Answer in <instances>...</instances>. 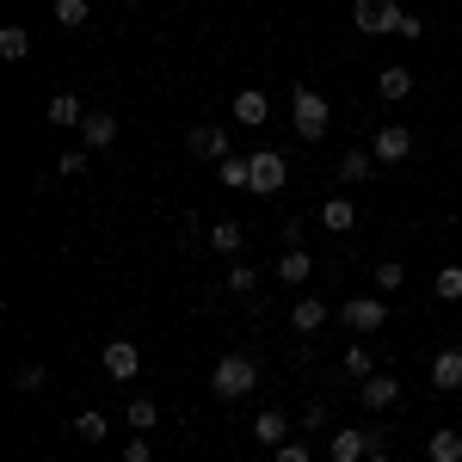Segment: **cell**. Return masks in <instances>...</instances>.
Instances as JSON below:
<instances>
[{
    "label": "cell",
    "instance_id": "obj_13",
    "mask_svg": "<svg viewBox=\"0 0 462 462\" xmlns=\"http://www.w3.org/2000/svg\"><path fill=\"white\" fill-rule=\"evenodd\" d=\"M431 389H444V394H457V389H462V352H457V346L431 357Z\"/></svg>",
    "mask_w": 462,
    "mask_h": 462
},
{
    "label": "cell",
    "instance_id": "obj_1",
    "mask_svg": "<svg viewBox=\"0 0 462 462\" xmlns=\"http://www.w3.org/2000/svg\"><path fill=\"white\" fill-rule=\"evenodd\" d=\"M259 389V364H253L247 352H222L210 370V394L216 401H241V394Z\"/></svg>",
    "mask_w": 462,
    "mask_h": 462
},
{
    "label": "cell",
    "instance_id": "obj_35",
    "mask_svg": "<svg viewBox=\"0 0 462 462\" xmlns=\"http://www.w3.org/2000/svg\"><path fill=\"white\" fill-rule=\"evenodd\" d=\"M272 462H315V457H309V444H278Z\"/></svg>",
    "mask_w": 462,
    "mask_h": 462
},
{
    "label": "cell",
    "instance_id": "obj_20",
    "mask_svg": "<svg viewBox=\"0 0 462 462\" xmlns=\"http://www.w3.org/2000/svg\"><path fill=\"white\" fill-rule=\"evenodd\" d=\"M204 241H210V253L235 259V253H241V241H247V228H241V222H216V228L204 235Z\"/></svg>",
    "mask_w": 462,
    "mask_h": 462
},
{
    "label": "cell",
    "instance_id": "obj_21",
    "mask_svg": "<svg viewBox=\"0 0 462 462\" xmlns=\"http://www.w3.org/2000/svg\"><path fill=\"white\" fill-rule=\"evenodd\" d=\"M376 93H383V106H401V99L413 93V74L407 69H383L376 74Z\"/></svg>",
    "mask_w": 462,
    "mask_h": 462
},
{
    "label": "cell",
    "instance_id": "obj_3",
    "mask_svg": "<svg viewBox=\"0 0 462 462\" xmlns=\"http://www.w3.org/2000/svg\"><path fill=\"white\" fill-rule=\"evenodd\" d=\"M352 25L364 37H394V25H401V6L394 0H352Z\"/></svg>",
    "mask_w": 462,
    "mask_h": 462
},
{
    "label": "cell",
    "instance_id": "obj_17",
    "mask_svg": "<svg viewBox=\"0 0 462 462\" xmlns=\"http://www.w3.org/2000/svg\"><path fill=\"white\" fill-rule=\"evenodd\" d=\"M80 136H87V148H111L117 143V117H111V111H87Z\"/></svg>",
    "mask_w": 462,
    "mask_h": 462
},
{
    "label": "cell",
    "instance_id": "obj_31",
    "mask_svg": "<svg viewBox=\"0 0 462 462\" xmlns=\"http://www.w3.org/2000/svg\"><path fill=\"white\" fill-rule=\"evenodd\" d=\"M346 364V376H376V364H370V346H352V352L339 357Z\"/></svg>",
    "mask_w": 462,
    "mask_h": 462
},
{
    "label": "cell",
    "instance_id": "obj_4",
    "mask_svg": "<svg viewBox=\"0 0 462 462\" xmlns=\"http://www.w3.org/2000/svg\"><path fill=\"white\" fill-rule=\"evenodd\" d=\"M111 383H136V370H143V352H136V339H111L106 352H99Z\"/></svg>",
    "mask_w": 462,
    "mask_h": 462
},
{
    "label": "cell",
    "instance_id": "obj_33",
    "mask_svg": "<svg viewBox=\"0 0 462 462\" xmlns=\"http://www.w3.org/2000/svg\"><path fill=\"white\" fill-rule=\"evenodd\" d=\"M253 284H259V278H253V265H235V272H228V290H235V296H247Z\"/></svg>",
    "mask_w": 462,
    "mask_h": 462
},
{
    "label": "cell",
    "instance_id": "obj_15",
    "mask_svg": "<svg viewBox=\"0 0 462 462\" xmlns=\"http://www.w3.org/2000/svg\"><path fill=\"white\" fill-rule=\"evenodd\" d=\"M43 117H50L56 130H80V124H87V111H80V99H74V93H56V99L43 106Z\"/></svg>",
    "mask_w": 462,
    "mask_h": 462
},
{
    "label": "cell",
    "instance_id": "obj_11",
    "mask_svg": "<svg viewBox=\"0 0 462 462\" xmlns=\"http://www.w3.org/2000/svg\"><path fill=\"white\" fill-rule=\"evenodd\" d=\"M265 117H272V99H265L259 87H241V93H235V124H247V130H259Z\"/></svg>",
    "mask_w": 462,
    "mask_h": 462
},
{
    "label": "cell",
    "instance_id": "obj_6",
    "mask_svg": "<svg viewBox=\"0 0 462 462\" xmlns=\"http://www.w3.org/2000/svg\"><path fill=\"white\" fill-rule=\"evenodd\" d=\"M383 320H389V302L383 296H352L346 302V327L352 333H383Z\"/></svg>",
    "mask_w": 462,
    "mask_h": 462
},
{
    "label": "cell",
    "instance_id": "obj_22",
    "mask_svg": "<svg viewBox=\"0 0 462 462\" xmlns=\"http://www.w3.org/2000/svg\"><path fill=\"white\" fill-rule=\"evenodd\" d=\"M426 462H462V431H431L426 438Z\"/></svg>",
    "mask_w": 462,
    "mask_h": 462
},
{
    "label": "cell",
    "instance_id": "obj_14",
    "mask_svg": "<svg viewBox=\"0 0 462 462\" xmlns=\"http://www.w3.org/2000/svg\"><path fill=\"white\" fill-rule=\"evenodd\" d=\"M309 278H315V259H309L302 247L278 253V284H309Z\"/></svg>",
    "mask_w": 462,
    "mask_h": 462
},
{
    "label": "cell",
    "instance_id": "obj_8",
    "mask_svg": "<svg viewBox=\"0 0 462 462\" xmlns=\"http://www.w3.org/2000/svg\"><path fill=\"white\" fill-rule=\"evenodd\" d=\"M185 148L198 154V161H228L235 148H228V130H216V124H198L191 136H185Z\"/></svg>",
    "mask_w": 462,
    "mask_h": 462
},
{
    "label": "cell",
    "instance_id": "obj_9",
    "mask_svg": "<svg viewBox=\"0 0 462 462\" xmlns=\"http://www.w3.org/2000/svg\"><path fill=\"white\" fill-rule=\"evenodd\" d=\"M370 450H376V438L357 426H339L333 431V462H370Z\"/></svg>",
    "mask_w": 462,
    "mask_h": 462
},
{
    "label": "cell",
    "instance_id": "obj_23",
    "mask_svg": "<svg viewBox=\"0 0 462 462\" xmlns=\"http://www.w3.org/2000/svg\"><path fill=\"white\" fill-rule=\"evenodd\" d=\"M216 179H222V185L253 191V161H247V154H228V161H216Z\"/></svg>",
    "mask_w": 462,
    "mask_h": 462
},
{
    "label": "cell",
    "instance_id": "obj_38",
    "mask_svg": "<svg viewBox=\"0 0 462 462\" xmlns=\"http://www.w3.org/2000/svg\"><path fill=\"white\" fill-rule=\"evenodd\" d=\"M370 462H394V457H389V450H370Z\"/></svg>",
    "mask_w": 462,
    "mask_h": 462
},
{
    "label": "cell",
    "instance_id": "obj_27",
    "mask_svg": "<svg viewBox=\"0 0 462 462\" xmlns=\"http://www.w3.org/2000/svg\"><path fill=\"white\" fill-rule=\"evenodd\" d=\"M431 290H438V302H462V265H444L431 278Z\"/></svg>",
    "mask_w": 462,
    "mask_h": 462
},
{
    "label": "cell",
    "instance_id": "obj_10",
    "mask_svg": "<svg viewBox=\"0 0 462 462\" xmlns=\"http://www.w3.org/2000/svg\"><path fill=\"white\" fill-rule=\"evenodd\" d=\"M357 401H364L370 413H383V407H394V401H401V383L376 370V376H364V389H357Z\"/></svg>",
    "mask_w": 462,
    "mask_h": 462
},
{
    "label": "cell",
    "instance_id": "obj_2",
    "mask_svg": "<svg viewBox=\"0 0 462 462\" xmlns=\"http://www.w3.org/2000/svg\"><path fill=\"white\" fill-rule=\"evenodd\" d=\"M290 117H296V136H309V143H320V136H327V124H333V111H327V99H320L315 87H296Z\"/></svg>",
    "mask_w": 462,
    "mask_h": 462
},
{
    "label": "cell",
    "instance_id": "obj_19",
    "mask_svg": "<svg viewBox=\"0 0 462 462\" xmlns=\"http://www.w3.org/2000/svg\"><path fill=\"white\" fill-rule=\"evenodd\" d=\"M284 413H272V407H265V413H259V420H253V444H265V450H278V444H290L284 438Z\"/></svg>",
    "mask_w": 462,
    "mask_h": 462
},
{
    "label": "cell",
    "instance_id": "obj_12",
    "mask_svg": "<svg viewBox=\"0 0 462 462\" xmlns=\"http://www.w3.org/2000/svg\"><path fill=\"white\" fill-rule=\"evenodd\" d=\"M320 228H327V235H352L357 228V204L352 198H327V204H320Z\"/></svg>",
    "mask_w": 462,
    "mask_h": 462
},
{
    "label": "cell",
    "instance_id": "obj_29",
    "mask_svg": "<svg viewBox=\"0 0 462 462\" xmlns=\"http://www.w3.org/2000/svg\"><path fill=\"white\" fill-rule=\"evenodd\" d=\"M74 438H87V444H99V438H106V413H93V407H87V413L74 420Z\"/></svg>",
    "mask_w": 462,
    "mask_h": 462
},
{
    "label": "cell",
    "instance_id": "obj_16",
    "mask_svg": "<svg viewBox=\"0 0 462 462\" xmlns=\"http://www.w3.org/2000/svg\"><path fill=\"white\" fill-rule=\"evenodd\" d=\"M327 327V302L320 296H302L296 309H290V333H320Z\"/></svg>",
    "mask_w": 462,
    "mask_h": 462
},
{
    "label": "cell",
    "instance_id": "obj_37",
    "mask_svg": "<svg viewBox=\"0 0 462 462\" xmlns=\"http://www.w3.org/2000/svg\"><path fill=\"white\" fill-rule=\"evenodd\" d=\"M426 25H420V13H401V25H394V37H420Z\"/></svg>",
    "mask_w": 462,
    "mask_h": 462
},
{
    "label": "cell",
    "instance_id": "obj_30",
    "mask_svg": "<svg viewBox=\"0 0 462 462\" xmlns=\"http://www.w3.org/2000/svg\"><path fill=\"white\" fill-rule=\"evenodd\" d=\"M376 284H383V296L401 290V284H407V265H401V259H383V265H376Z\"/></svg>",
    "mask_w": 462,
    "mask_h": 462
},
{
    "label": "cell",
    "instance_id": "obj_5",
    "mask_svg": "<svg viewBox=\"0 0 462 462\" xmlns=\"http://www.w3.org/2000/svg\"><path fill=\"white\" fill-rule=\"evenodd\" d=\"M370 154H376L383 167H394V161H407V154H413V130H407V124H383V130L370 136Z\"/></svg>",
    "mask_w": 462,
    "mask_h": 462
},
{
    "label": "cell",
    "instance_id": "obj_39",
    "mask_svg": "<svg viewBox=\"0 0 462 462\" xmlns=\"http://www.w3.org/2000/svg\"><path fill=\"white\" fill-rule=\"evenodd\" d=\"M124 6H143V0H124Z\"/></svg>",
    "mask_w": 462,
    "mask_h": 462
},
{
    "label": "cell",
    "instance_id": "obj_36",
    "mask_svg": "<svg viewBox=\"0 0 462 462\" xmlns=\"http://www.w3.org/2000/svg\"><path fill=\"white\" fill-rule=\"evenodd\" d=\"M302 426H309V431L327 426V407H320V401H309V407H302Z\"/></svg>",
    "mask_w": 462,
    "mask_h": 462
},
{
    "label": "cell",
    "instance_id": "obj_26",
    "mask_svg": "<svg viewBox=\"0 0 462 462\" xmlns=\"http://www.w3.org/2000/svg\"><path fill=\"white\" fill-rule=\"evenodd\" d=\"M154 426H161V407H154L148 394H136V401H130V431H154Z\"/></svg>",
    "mask_w": 462,
    "mask_h": 462
},
{
    "label": "cell",
    "instance_id": "obj_34",
    "mask_svg": "<svg viewBox=\"0 0 462 462\" xmlns=\"http://www.w3.org/2000/svg\"><path fill=\"white\" fill-rule=\"evenodd\" d=\"M154 457V444H148L143 431H136V438H130V444H124V462H148Z\"/></svg>",
    "mask_w": 462,
    "mask_h": 462
},
{
    "label": "cell",
    "instance_id": "obj_25",
    "mask_svg": "<svg viewBox=\"0 0 462 462\" xmlns=\"http://www.w3.org/2000/svg\"><path fill=\"white\" fill-rule=\"evenodd\" d=\"M87 19H93V0H56V25L62 32H80Z\"/></svg>",
    "mask_w": 462,
    "mask_h": 462
},
{
    "label": "cell",
    "instance_id": "obj_7",
    "mask_svg": "<svg viewBox=\"0 0 462 462\" xmlns=\"http://www.w3.org/2000/svg\"><path fill=\"white\" fill-rule=\"evenodd\" d=\"M247 161H253V191L272 198V191L284 185V154H278V148H253Z\"/></svg>",
    "mask_w": 462,
    "mask_h": 462
},
{
    "label": "cell",
    "instance_id": "obj_28",
    "mask_svg": "<svg viewBox=\"0 0 462 462\" xmlns=\"http://www.w3.org/2000/svg\"><path fill=\"white\" fill-rule=\"evenodd\" d=\"M43 383H50V370H43V364H19V370H13V389H19V394H37Z\"/></svg>",
    "mask_w": 462,
    "mask_h": 462
},
{
    "label": "cell",
    "instance_id": "obj_32",
    "mask_svg": "<svg viewBox=\"0 0 462 462\" xmlns=\"http://www.w3.org/2000/svg\"><path fill=\"white\" fill-rule=\"evenodd\" d=\"M56 173H87V148H69V154H62V161H56Z\"/></svg>",
    "mask_w": 462,
    "mask_h": 462
},
{
    "label": "cell",
    "instance_id": "obj_24",
    "mask_svg": "<svg viewBox=\"0 0 462 462\" xmlns=\"http://www.w3.org/2000/svg\"><path fill=\"white\" fill-rule=\"evenodd\" d=\"M0 56H6V62H25V56H32V32H25V25H0Z\"/></svg>",
    "mask_w": 462,
    "mask_h": 462
},
{
    "label": "cell",
    "instance_id": "obj_18",
    "mask_svg": "<svg viewBox=\"0 0 462 462\" xmlns=\"http://www.w3.org/2000/svg\"><path fill=\"white\" fill-rule=\"evenodd\" d=\"M370 173H376V154H370V148H346V154H339V179H346V185H364Z\"/></svg>",
    "mask_w": 462,
    "mask_h": 462
}]
</instances>
